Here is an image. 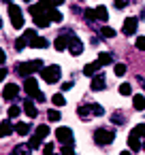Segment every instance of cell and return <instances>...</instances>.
Segmentation results:
<instances>
[{"instance_id": "d6a6232c", "label": "cell", "mask_w": 145, "mask_h": 155, "mask_svg": "<svg viewBox=\"0 0 145 155\" xmlns=\"http://www.w3.org/2000/svg\"><path fill=\"white\" fill-rule=\"evenodd\" d=\"M19 113H22V108H19V106H11V108H9V117H11V119L19 117Z\"/></svg>"}, {"instance_id": "2e32d148", "label": "cell", "mask_w": 145, "mask_h": 155, "mask_svg": "<svg viewBox=\"0 0 145 155\" xmlns=\"http://www.w3.org/2000/svg\"><path fill=\"white\" fill-rule=\"evenodd\" d=\"M68 36H60V38H56V43H54V47H56V51H64L66 47H68Z\"/></svg>"}, {"instance_id": "8fae6325", "label": "cell", "mask_w": 145, "mask_h": 155, "mask_svg": "<svg viewBox=\"0 0 145 155\" xmlns=\"http://www.w3.org/2000/svg\"><path fill=\"white\" fill-rule=\"evenodd\" d=\"M66 49H68L73 55H81V53H83V45H81V41H79V38H71Z\"/></svg>"}, {"instance_id": "e0dca14e", "label": "cell", "mask_w": 145, "mask_h": 155, "mask_svg": "<svg viewBox=\"0 0 145 155\" xmlns=\"http://www.w3.org/2000/svg\"><path fill=\"white\" fill-rule=\"evenodd\" d=\"M47 19H49V21L60 24V21H62V13H60L58 9H49V11H47Z\"/></svg>"}, {"instance_id": "4dcf8cb0", "label": "cell", "mask_w": 145, "mask_h": 155, "mask_svg": "<svg viewBox=\"0 0 145 155\" xmlns=\"http://www.w3.org/2000/svg\"><path fill=\"white\" fill-rule=\"evenodd\" d=\"M90 113H92V108H90V106H79V117H81V119H88V117H90Z\"/></svg>"}, {"instance_id": "ac0fdd59", "label": "cell", "mask_w": 145, "mask_h": 155, "mask_svg": "<svg viewBox=\"0 0 145 155\" xmlns=\"http://www.w3.org/2000/svg\"><path fill=\"white\" fill-rule=\"evenodd\" d=\"M132 106H134L136 110H143V108H145V96H143V94L134 96V98H132Z\"/></svg>"}, {"instance_id": "603a6c76", "label": "cell", "mask_w": 145, "mask_h": 155, "mask_svg": "<svg viewBox=\"0 0 145 155\" xmlns=\"http://www.w3.org/2000/svg\"><path fill=\"white\" fill-rule=\"evenodd\" d=\"M15 132H17L19 136H26V134L30 132V125H28V123H17V125H15Z\"/></svg>"}, {"instance_id": "f6af8a7d", "label": "cell", "mask_w": 145, "mask_h": 155, "mask_svg": "<svg viewBox=\"0 0 145 155\" xmlns=\"http://www.w3.org/2000/svg\"><path fill=\"white\" fill-rule=\"evenodd\" d=\"M5 62H7V55H5V51H2V49H0V66H2Z\"/></svg>"}, {"instance_id": "9a60e30c", "label": "cell", "mask_w": 145, "mask_h": 155, "mask_svg": "<svg viewBox=\"0 0 145 155\" xmlns=\"http://www.w3.org/2000/svg\"><path fill=\"white\" fill-rule=\"evenodd\" d=\"M94 15H96V19H100V21H107V19H109L107 7H96V9H94Z\"/></svg>"}, {"instance_id": "bcb514c9", "label": "cell", "mask_w": 145, "mask_h": 155, "mask_svg": "<svg viewBox=\"0 0 145 155\" xmlns=\"http://www.w3.org/2000/svg\"><path fill=\"white\" fill-rule=\"evenodd\" d=\"M113 121H115V123H122L124 117H122V115H113Z\"/></svg>"}, {"instance_id": "f1b7e54d", "label": "cell", "mask_w": 145, "mask_h": 155, "mask_svg": "<svg viewBox=\"0 0 145 155\" xmlns=\"http://www.w3.org/2000/svg\"><path fill=\"white\" fill-rule=\"evenodd\" d=\"M119 94H122V96H130V94H132V87H130L128 83H122V85H119Z\"/></svg>"}, {"instance_id": "44dd1931", "label": "cell", "mask_w": 145, "mask_h": 155, "mask_svg": "<svg viewBox=\"0 0 145 155\" xmlns=\"http://www.w3.org/2000/svg\"><path fill=\"white\" fill-rule=\"evenodd\" d=\"M130 136H134V138H145V123L134 125V130H132V134H130Z\"/></svg>"}, {"instance_id": "f5cc1de1", "label": "cell", "mask_w": 145, "mask_h": 155, "mask_svg": "<svg viewBox=\"0 0 145 155\" xmlns=\"http://www.w3.org/2000/svg\"><path fill=\"white\" fill-rule=\"evenodd\" d=\"M5 2H9V5H11V0H5Z\"/></svg>"}, {"instance_id": "e575fe53", "label": "cell", "mask_w": 145, "mask_h": 155, "mask_svg": "<svg viewBox=\"0 0 145 155\" xmlns=\"http://www.w3.org/2000/svg\"><path fill=\"white\" fill-rule=\"evenodd\" d=\"M24 47H28V43H26V41H24V38H22V36H19V38H17V41H15V49H17V51H22V49H24Z\"/></svg>"}, {"instance_id": "b9f144b4", "label": "cell", "mask_w": 145, "mask_h": 155, "mask_svg": "<svg viewBox=\"0 0 145 155\" xmlns=\"http://www.w3.org/2000/svg\"><path fill=\"white\" fill-rule=\"evenodd\" d=\"M43 153H45V155H54V144H45Z\"/></svg>"}, {"instance_id": "ee69618b", "label": "cell", "mask_w": 145, "mask_h": 155, "mask_svg": "<svg viewBox=\"0 0 145 155\" xmlns=\"http://www.w3.org/2000/svg\"><path fill=\"white\" fill-rule=\"evenodd\" d=\"M7 79V68H0V83Z\"/></svg>"}, {"instance_id": "277c9868", "label": "cell", "mask_w": 145, "mask_h": 155, "mask_svg": "<svg viewBox=\"0 0 145 155\" xmlns=\"http://www.w3.org/2000/svg\"><path fill=\"white\" fill-rule=\"evenodd\" d=\"M9 17H11V24H13V28H24V13H22V9L17 7V5H9Z\"/></svg>"}, {"instance_id": "6da1fadb", "label": "cell", "mask_w": 145, "mask_h": 155, "mask_svg": "<svg viewBox=\"0 0 145 155\" xmlns=\"http://www.w3.org/2000/svg\"><path fill=\"white\" fill-rule=\"evenodd\" d=\"M36 70H43V62H41V60H30V62H24V64L17 66V72H19L22 77H30V74L36 72Z\"/></svg>"}, {"instance_id": "f35d334b", "label": "cell", "mask_w": 145, "mask_h": 155, "mask_svg": "<svg viewBox=\"0 0 145 155\" xmlns=\"http://www.w3.org/2000/svg\"><path fill=\"white\" fill-rule=\"evenodd\" d=\"M102 36H107V38H113V36H115V30H111V28H102Z\"/></svg>"}, {"instance_id": "74e56055", "label": "cell", "mask_w": 145, "mask_h": 155, "mask_svg": "<svg viewBox=\"0 0 145 155\" xmlns=\"http://www.w3.org/2000/svg\"><path fill=\"white\" fill-rule=\"evenodd\" d=\"M85 19H88V21H94V19H96L94 9H85Z\"/></svg>"}, {"instance_id": "d4e9b609", "label": "cell", "mask_w": 145, "mask_h": 155, "mask_svg": "<svg viewBox=\"0 0 145 155\" xmlns=\"http://www.w3.org/2000/svg\"><path fill=\"white\" fill-rule=\"evenodd\" d=\"M34 36H36V32H34V30H32V28H28V30H26V32H24V36H22V38H24V41H26V43H28V45H30V43H32V38H34Z\"/></svg>"}, {"instance_id": "7dc6e473", "label": "cell", "mask_w": 145, "mask_h": 155, "mask_svg": "<svg viewBox=\"0 0 145 155\" xmlns=\"http://www.w3.org/2000/svg\"><path fill=\"white\" fill-rule=\"evenodd\" d=\"M51 5L54 7H60V5H64V0H51Z\"/></svg>"}, {"instance_id": "52a82bcc", "label": "cell", "mask_w": 145, "mask_h": 155, "mask_svg": "<svg viewBox=\"0 0 145 155\" xmlns=\"http://www.w3.org/2000/svg\"><path fill=\"white\" fill-rule=\"evenodd\" d=\"M105 79H107L105 74H94V77H92V83H90L92 91H100V89H105V87H107V81H105Z\"/></svg>"}, {"instance_id": "cb8c5ba5", "label": "cell", "mask_w": 145, "mask_h": 155, "mask_svg": "<svg viewBox=\"0 0 145 155\" xmlns=\"http://www.w3.org/2000/svg\"><path fill=\"white\" fill-rule=\"evenodd\" d=\"M34 136H39L41 140H43V138H47V136H49V127H47V125H39V127H36V134H34Z\"/></svg>"}, {"instance_id": "7402d4cb", "label": "cell", "mask_w": 145, "mask_h": 155, "mask_svg": "<svg viewBox=\"0 0 145 155\" xmlns=\"http://www.w3.org/2000/svg\"><path fill=\"white\" fill-rule=\"evenodd\" d=\"M111 62H113V55H111V53H100V55H98V64H100V66H107V64H111Z\"/></svg>"}, {"instance_id": "4fadbf2b", "label": "cell", "mask_w": 145, "mask_h": 155, "mask_svg": "<svg viewBox=\"0 0 145 155\" xmlns=\"http://www.w3.org/2000/svg\"><path fill=\"white\" fill-rule=\"evenodd\" d=\"M24 110H26V115L30 117V119H34L39 113H36V106L32 104V100H24Z\"/></svg>"}, {"instance_id": "836d02e7", "label": "cell", "mask_w": 145, "mask_h": 155, "mask_svg": "<svg viewBox=\"0 0 145 155\" xmlns=\"http://www.w3.org/2000/svg\"><path fill=\"white\" fill-rule=\"evenodd\" d=\"M39 144H41V138H39V136H32V138H30V142H28V147H30V149H39Z\"/></svg>"}, {"instance_id": "8d00e7d4", "label": "cell", "mask_w": 145, "mask_h": 155, "mask_svg": "<svg viewBox=\"0 0 145 155\" xmlns=\"http://www.w3.org/2000/svg\"><path fill=\"white\" fill-rule=\"evenodd\" d=\"M47 117H49V121H58L60 119V113L58 110H47Z\"/></svg>"}, {"instance_id": "5bb4252c", "label": "cell", "mask_w": 145, "mask_h": 155, "mask_svg": "<svg viewBox=\"0 0 145 155\" xmlns=\"http://www.w3.org/2000/svg\"><path fill=\"white\" fill-rule=\"evenodd\" d=\"M11 132H13V125H11V121H9V119H5L2 123H0V138L9 136Z\"/></svg>"}, {"instance_id": "f907efd6", "label": "cell", "mask_w": 145, "mask_h": 155, "mask_svg": "<svg viewBox=\"0 0 145 155\" xmlns=\"http://www.w3.org/2000/svg\"><path fill=\"white\" fill-rule=\"evenodd\" d=\"M24 2H32V0H24Z\"/></svg>"}, {"instance_id": "ba28073f", "label": "cell", "mask_w": 145, "mask_h": 155, "mask_svg": "<svg viewBox=\"0 0 145 155\" xmlns=\"http://www.w3.org/2000/svg\"><path fill=\"white\" fill-rule=\"evenodd\" d=\"M17 94H19V87H17L15 83H7V85H5V89H2L5 100H15V98H17Z\"/></svg>"}, {"instance_id": "4316f807", "label": "cell", "mask_w": 145, "mask_h": 155, "mask_svg": "<svg viewBox=\"0 0 145 155\" xmlns=\"http://www.w3.org/2000/svg\"><path fill=\"white\" fill-rule=\"evenodd\" d=\"M13 155H30V147H15V151H13Z\"/></svg>"}, {"instance_id": "7a4b0ae2", "label": "cell", "mask_w": 145, "mask_h": 155, "mask_svg": "<svg viewBox=\"0 0 145 155\" xmlns=\"http://www.w3.org/2000/svg\"><path fill=\"white\" fill-rule=\"evenodd\" d=\"M30 13H32V19H34V26H36V28H47V26H49L47 13H45V11L39 7V5L30 7Z\"/></svg>"}, {"instance_id": "30bf717a", "label": "cell", "mask_w": 145, "mask_h": 155, "mask_svg": "<svg viewBox=\"0 0 145 155\" xmlns=\"http://www.w3.org/2000/svg\"><path fill=\"white\" fill-rule=\"evenodd\" d=\"M122 32H124L126 36L134 34V32H136V17H128V19L124 21V26H122Z\"/></svg>"}, {"instance_id": "681fc988", "label": "cell", "mask_w": 145, "mask_h": 155, "mask_svg": "<svg viewBox=\"0 0 145 155\" xmlns=\"http://www.w3.org/2000/svg\"><path fill=\"white\" fill-rule=\"evenodd\" d=\"M141 149H145V142H143V144H141Z\"/></svg>"}, {"instance_id": "484cf974", "label": "cell", "mask_w": 145, "mask_h": 155, "mask_svg": "<svg viewBox=\"0 0 145 155\" xmlns=\"http://www.w3.org/2000/svg\"><path fill=\"white\" fill-rule=\"evenodd\" d=\"M51 102H54L56 106H64V104H66V100H64V96H62V94H56V96L51 98Z\"/></svg>"}, {"instance_id": "c3c4849f", "label": "cell", "mask_w": 145, "mask_h": 155, "mask_svg": "<svg viewBox=\"0 0 145 155\" xmlns=\"http://www.w3.org/2000/svg\"><path fill=\"white\" fill-rule=\"evenodd\" d=\"M119 155H130V153H128V151H122V153H119Z\"/></svg>"}, {"instance_id": "f546056e", "label": "cell", "mask_w": 145, "mask_h": 155, "mask_svg": "<svg viewBox=\"0 0 145 155\" xmlns=\"http://www.w3.org/2000/svg\"><path fill=\"white\" fill-rule=\"evenodd\" d=\"M90 108H92V115H96V117H102V115H105V110H102L100 104H92Z\"/></svg>"}, {"instance_id": "ffe728a7", "label": "cell", "mask_w": 145, "mask_h": 155, "mask_svg": "<svg viewBox=\"0 0 145 155\" xmlns=\"http://www.w3.org/2000/svg\"><path fill=\"white\" fill-rule=\"evenodd\" d=\"M141 144H143V142H141L139 138H134V136H130V138H128V147H130V151H134V153H136V151H141Z\"/></svg>"}, {"instance_id": "d590c367", "label": "cell", "mask_w": 145, "mask_h": 155, "mask_svg": "<svg viewBox=\"0 0 145 155\" xmlns=\"http://www.w3.org/2000/svg\"><path fill=\"white\" fill-rule=\"evenodd\" d=\"M62 155H75L73 144H64V147H62Z\"/></svg>"}, {"instance_id": "5b68a950", "label": "cell", "mask_w": 145, "mask_h": 155, "mask_svg": "<svg viewBox=\"0 0 145 155\" xmlns=\"http://www.w3.org/2000/svg\"><path fill=\"white\" fill-rule=\"evenodd\" d=\"M60 74H62L60 66H47V68L41 70V79H45L47 83H56V81H60Z\"/></svg>"}, {"instance_id": "83f0119b", "label": "cell", "mask_w": 145, "mask_h": 155, "mask_svg": "<svg viewBox=\"0 0 145 155\" xmlns=\"http://www.w3.org/2000/svg\"><path fill=\"white\" fill-rule=\"evenodd\" d=\"M113 72H115L117 77H124V74H126V64H115Z\"/></svg>"}, {"instance_id": "7bdbcfd3", "label": "cell", "mask_w": 145, "mask_h": 155, "mask_svg": "<svg viewBox=\"0 0 145 155\" xmlns=\"http://www.w3.org/2000/svg\"><path fill=\"white\" fill-rule=\"evenodd\" d=\"M126 5H128V0H115V7L117 9H124Z\"/></svg>"}, {"instance_id": "1f68e13d", "label": "cell", "mask_w": 145, "mask_h": 155, "mask_svg": "<svg viewBox=\"0 0 145 155\" xmlns=\"http://www.w3.org/2000/svg\"><path fill=\"white\" fill-rule=\"evenodd\" d=\"M39 7H41V9H43L45 13H47L49 9H56V7L51 5V0H41V2H39Z\"/></svg>"}, {"instance_id": "60d3db41", "label": "cell", "mask_w": 145, "mask_h": 155, "mask_svg": "<svg viewBox=\"0 0 145 155\" xmlns=\"http://www.w3.org/2000/svg\"><path fill=\"white\" fill-rule=\"evenodd\" d=\"M136 49H145V36H139L136 38Z\"/></svg>"}, {"instance_id": "8992f818", "label": "cell", "mask_w": 145, "mask_h": 155, "mask_svg": "<svg viewBox=\"0 0 145 155\" xmlns=\"http://www.w3.org/2000/svg\"><path fill=\"white\" fill-rule=\"evenodd\" d=\"M56 138H58V142H62V144H73V130L71 127H66V125H62V127H58L56 130Z\"/></svg>"}, {"instance_id": "816d5d0a", "label": "cell", "mask_w": 145, "mask_h": 155, "mask_svg": "<svg viewBox=\"0 0 145 155\" xmlns=\"http://www.w3.org/2000/svg\"><path fill=\"white\" fill-rule=\"evenodd\" d=\"M0 28H2V19H0Z\"/></svg>"}, {"instance_id": "7c38bea8", "label": "cell", "mask_w": 145, "mask_h": 155, "mask_svg": "<svg viewBox=\"0 0 145 155\" xmlns=\"http://www.w3.org/2000/svg\"><path fill=\"white\" fill-rule=\"evenodd\" d=\"M98 68H100V64H98V62L85 64V66H83V74H85V77H94V74L98 72Z\"/></svg>"}, {"instance_id": "9c48e42d", "label": "cell", "mask_w": 145, "mask_h": 155, "mask_svg": "<svg viewBox=\"0 0 145 155\" xmlns=\"http://www.w3.org/2000/svg\"><path fill=\"white\" fill-rule=\"evenodd\" d=\"M24 91H26L28 96H34V94L39 91V83H36V79L26 77V79H24Z\"/></svg>"}, {"instance_id": "ab89813d", "label": "cell", "mask_w": 145, "mask_h": 155, "mask_svg": "<svg viewBox=\"0 0 145 155\" xmlns=\"http://www.w3.org/2000/svg\"><path fill=\"white\" fill-rule=\"evenodd\" d=\"M32 100H36V102H41V104H43V102H45V94H43V91H36V94L32 96Z\"/></svg>"}, {"instance_id": "d6986e66", "label": "cell", "mask_w": 145, "mask_h": 155, "mask_svg": "<svg viewBox=\"0 0 145 155\" xmlns=\"http://www.w3.org/2000/svg\"><path fill=\"white\" fill-rule=\"evenodd\" d=\"M30 47H34V49H45V47H47V41H45L43 36H34L32 43H30Z\"/></svg>"}, {"instance_id": "3957f363", "label": "cell", "mask_w": 145, "mask_h": 155, "mask_svg": "<svg viewBox=\"0 0 145 155\" xmlns=\"http://www.w3.org/2000/svg\"><path fill=\"white\" fill-rule=\"evenodd\" d=\"M113 138H115V132H113V130L98 127V130L94 132V142H96V144H109V142H113Z\"/></svg>"}]
</instances>
